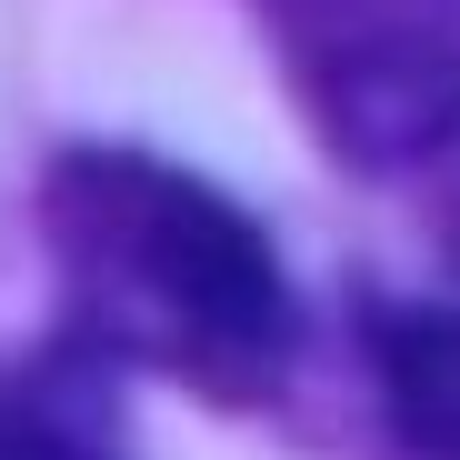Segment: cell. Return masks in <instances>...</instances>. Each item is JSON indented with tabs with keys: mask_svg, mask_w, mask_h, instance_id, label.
Segmentation results:
<instances>
[{
	"mask_svg": "<svg viewBox=\"0 0 460 460\" xmlns=\"http://www.w3.org/2000/svg\"><path fill=\"white\" fill-rule=\"evenodd\" d=\"M50 270L91 350L251 411L300 350L290 280L241 200L150 150H60L40 181Z\"/></svg>",
	"mask_w": 460,
	"mask_h": 460,
	"instance_id": "obj_1",
	"label": "cell"
},
{
	"mask_svg": "<svg viewBox=\"0 0 460 460\" xmlns=\"http://www.w3.org/2000/svg\"><path fill=\"white\" fill-rule=\"evenodd\" d=\"M261 21L350 171H411L460 140V0H261Z\"/></svg>",
	"mask_w": 460,
	"mask_h": 460,
	"instance_id": "obj_2",
	"label": "cell"
},
{
	"mask_svg": "<svg viewBox=\"0 0 460 460\" xmlns=\"http://www.w3.org/2000/svg\"><path fill=\"white\" fill-rule=\"evenodd\" d=\"M370 370L411 460H460V280L370 311Z\"/></svg>",
	"mask_w": 460,
	"mask_h": 460,
	"instance_id": "obj_3",
	"label": "cell"
},
{
	"mask_svg": "<svg viewBox=\"0 0 460 460\" xmlns=\"http://www.w3.org/2000/svg\"><path fill=\"white\" fill-rule=\"evenodd\" d=\"M0 460H111V450L50 411H31V401H0Z\"/></svg>",
	"mask_w": 460,
	"mask_h": 460,
	"instance_id": "obj_4",
	"label": "cell"
}]
</instances>
